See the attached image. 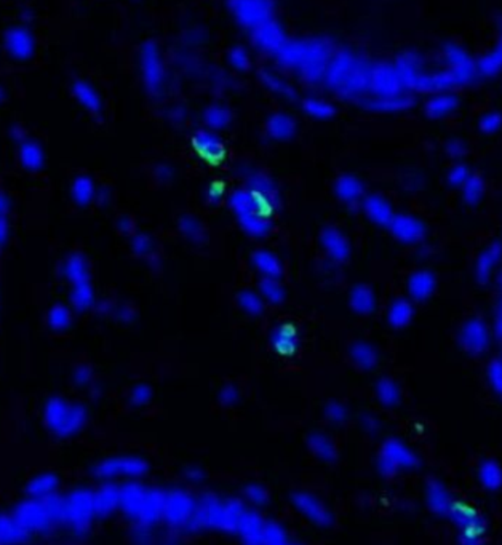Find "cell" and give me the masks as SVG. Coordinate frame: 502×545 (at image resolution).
I'll return each mask as SVG.
<instances>
[{
	"label": "cell",
	"instance_id": "obj_1",
	"mask_svg": "<svg viewBox=\"0 0 502 545\" xmlns=\"http://www.w3.org/2000/svg\"><path fill=\"white\" fill-rule=\"evenodd\" d=\"M274 56L288 67L296 69L307 77H320L325 69H328L330 45L322 39H286Z\"/></svg>",
	"mask_w": 502,
	"mask_h": 545
},
{
	"label": "cell",
	"instance_id": "obj_2",
	"mask_svg": "<svg viewBox=\"0 0 502 545\" xmlns=\"http://www.w3.org/2000/svg\"><path fill=\"white\" fill-rule=\"evenodd\" d=\"M232 11L251 33L274 20L271 0H232Z\"/></svg>",
	"mask_w": 502,
	"mask_h": 545
},
{
	"label": "cell",
	"instance_id": "obj_3",
	"mask_svg": "<svg viewBox=\"0 0 502 545\" xmlns=\"http://www.w3.org/2000/svg\"><path fill=\"white\" fill-rule=\"evenodd\" d=\"M253 37H255L256 45L262 50H266L267 53H272V55L277 53L280 47L286 42V35H285L284 28H281L275 20L264 24V26L255 29Z\"/></svg>",
	"mask_w": 502,
	"mask_h": 545
},
{
	"label": "cell",
	"instance_id": "obj_4",
	"mask_svg": "<svg viewBox=\"0 0 502 545\" xmlns=\"http://www.w3.org/2000/svg\"><path fill=\"white\" fill-rule=\"evenodd\" d=\"M143 69L146 74L147 84L157 86L162 82V64L159 48L154 43H147L143 48Z\"/></svg>",
	"mask_w": 502,
	"mask_h": 545
},
{
	"label": "cell",
	"instance_id": "obj_5",
	"mask_svg": "<svg viewBox=\"0 0 502 545\" xmlns=\"http://www.w3.org/2000/svg\"><path fill=\"white\" fill-rule=\"evenodd\" d=\"M294 500H296L301 509L309 513L313 519H317V522H322L323 517H325V512L320 509L316 500L311 499L309 496H306V494H299L298 498H294Z\"/></svg>",
	"mask_w": 502,
	"mask_h": 545
},
{
	"label": "cell",
	"instance_id": "obj_6",
	"mask_svg": "<svg viewBox=\"0 0 502 545\" xmlns=\"http://www.w3.org/2000/svg\"><path fill=\"white\" fill-rule=\"evenodd\" d=\"M230 58V62L232 66H234L235 69H238V71H245V69L248 67V55L247 52H245L243 48H234L229 55Z\"/></svg>",
	"mask_w": 502,
	"mask_h": 545
},
{
	"label": "cell",
	"instance_id": "obj_7",
	"mask_svg": "<svg viewBox=\"0 0 502 545\" xmlns=\"http://www.w3.org/2000/svg\"><path fill=\"white\" fill-rule=\"evenodd\" d=\"M306 109L309 111L312 116H317V117H326V116L331 114V108L328 104H325L322 101H316V99H311V101H307Z\"/></svg>",
	"mask_w": 502,
	"mask_h": 545
}]
</instances>
